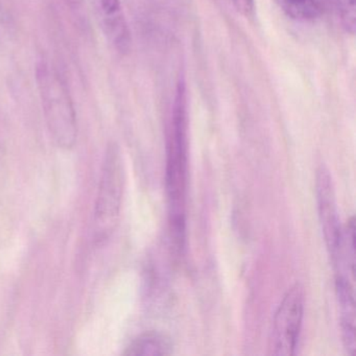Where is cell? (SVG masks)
<instances>
[{
  "instance_id": "1",
  "label": "cell",
  "mask_w": 356,
  "mask_h": 356,
  "mask_svg": "<svg viewBox=\"0 0 356 356\" xmlns=\"http://www.w3.org/2000/svg\"><path fill=\"white\" fill-rule=\"evenodd\" d=\"M188 103L184 76L177 82L168 139L165 184L170 239L176 253H182L186 236Z\"/></svg>"
},
{
  "instance_id": "2",
  "label": "cell",
  "mask_w": 356,
  "mask_h": 356,
  "mask_svg": "<svg viewBox=\"0 0 356 356\" xmlns=\"http://www.w3.org/2000/svg\"><path fill=\"white\" fill-rule=\"evenodd\" d=\"M36 82L45 122L54 143L61 149H72L78 138V124L65 81L53 65L40 61L36 66Z\"/></svg>"
},
{
  "instance_id": "3",
  "label": "cell",
  "mask_w": 356,
  "mask_h": 356,
  "mask_svg": "<svg viewBox=\"0 0 356 356\" xmlns=\"http://www.w3.org/2000/svg\"><path fill=\"white\" fill-rule=\"evenodd\" d=\"M124 188V168L118 145H110L106 152L95 203V222L97 237L104 239L115 229L122 208Z\"/></svg>"
},
{
  "instance_id": "4",
  "label": "cell",
  "mask_w": 356,
  "mask_h": 356,
  "mask_svg": "<svg viewBox=\"0 0 356 356\" xmlns=\"http://www.w3.org/2000/svg\"><path fill=\"white\" fill-rule=\"evenodd\" d=\"M305 296L301 284L296 283L281 300L268 339L272 355L291 356L296 353L304 316Z\"/></svg>"
},
{
  "instance_id": "5",
  "label": "cell",
  "mask_w": 356,
  "mask_h": 356,
  "mask_svg": "<svg viewBox=\"0 0 356 356\" xmlns=\"http://www.w3.org/2000/svg\"><path fill=\"white\" fill-rule=\"evenodd\" d=\"M137 28L152 38L168 39L182 14L180 0H124Z\"/></svg>"
},
{
  "instance_id": "6",
  "label": "cell",
  "mask_w": 356,
  "mask_h": 356,
  "mask_svg": "<svg viewBox=\"0 0 356 356\" xmlns=\"http://www.w3.org/2000/svg\"><path fill=\"white\" fill-rule=\"evenodd\" d=\"M316 202L323 236L332 261L341 247L343 228L339 222L332 178L325 166H321L316 174Z\"/></svg>"
},
{
  "instance_id": "7",
  "label": "cell",
  "mask_w": 356,
  "mask_h": 356,
  "mask_svg": "<svg viewBox=\"0 0 356 356\" xmlns=\"http://www.w3.org/2000/svg\"><path fill=\"white\" fill-rule=\"evenodd\" d=\"M93 11L108 42L118 53L127 55L132 47V35L122 0H91Z\"/></svg>"
},
{
  "instance_id": "8",
  "label": "cell",
  "mask_w": 356,
  "mask_h": 356,
  "mask_svg": "<svg viewBox=\"0 0 356 356\" xmlns=\"http://www.w3.org/2000/svg\"><path fill=\"white\" fill-rule=\"evenodd\" d=\"M335 293L339 306L343 347L350 355H353L356 349L354 281L348 277L335 275Z\"/></svg>"
},
{
  "instance_id": "9",
  "label": "cell",
  "mask_w": 356,
  "mask_h": 356,
  "mask_svg": "<svg viewBox=\"0 0 356 356\" xmlns=\"http://www.w3.org/2000/svg\"><path fill=\"white\" fill-rule=\"evenodd\" d=\"M174 345L163 333L149 331L137 337L124 352V355H170Z\"/></svg>"
},
{
  "instance_id": "10",
  "label": "cell",
  "mask_w": 356,
  "mask_h": 356,
  "mask_svg": "<svg viewBox=\"0 0 356 356\" xmlns=\"http://www.w3.org/2000/svg\"><path fill=\"white\" fill-rule=\"evenodd\" d=\"M285 14L297 22H314L320 16L318 0H276Z\"/></svg>"
},
{
  "instance_id": "11",
  "label": "cell",
  "mask_w": 356,
  "mask_h": 356,
  "mask_svg": "<svg viewBox=\"0 0 356 356\" xmlns=\"http://www.w3.org/2000/svg\"><path fill=\"white\" fill-rule=\"evenodd\" d=\"M335 9L341 28L350 35L355 34L356 8L355 0H335Z\"/></svg>"
},
{
  "instance_id": "12",
  "label": "cell",
  "mask_w": 356,
  "mask_h": 356,
  "mask_svg": "<svg viewBox=\"0 0 356 356\" xmlns=\"http://www.w3.org/2000/svg\"><path fill=\"white\" fill-rule=\"evenodd\" d=\"M235 9L247 18L253 17L255 14V0H231Z\"/></svg>"
},
{
  "instance_id": "13",
  "label": "cell",
  "mask_w": 356,
  "mask_h": 356,
  "mask_svg": "<svg viewBox=\"0 0 356 356\" xmlns=\"http://www.w3.org/2000/svg\"><path fill=\"white\" fill-rule=\"evenodd\" d=\"M64 1L76 16H82L84 13L85 0H64Z\"/></svg>"
},
{
  "instance_id": "14",
  "label": "cell",
  "mask_w": 356,
  "mask_h": 356,
  "mask_svg": "<svg viewBox=\"0 0 356 356\" xmlns=\"http://www.w3.org/2000/svg\"><path fill=\"white\" fill-rule=\"evenodd\" d=\"M3 24V9H1V3H0V26Z\"/></svg>"
}]
</instances>
